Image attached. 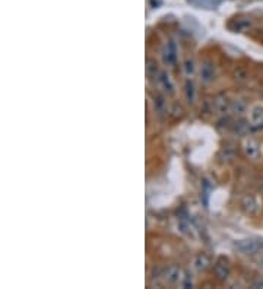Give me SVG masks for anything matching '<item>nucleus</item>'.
Returning a JSON list of instances; mask_svg holds the SVG:
<instances>
[{
    "instance_id": "f257e3e1",
    "label": "nucleus",
    "mask_w": 263,
    "mask_h": 289,
    "mask_svg": "<svg viewBox=\"0 0 263 289\" xmlns=\"http://www.w3.org/2000/svg\"><path fill=\"white\" fill-rule=\"evenodd\" d=\"M192 3H195L197 6H209V7H214L217 6L221 0H189Z\"/></svg>"
}]
</instances>
